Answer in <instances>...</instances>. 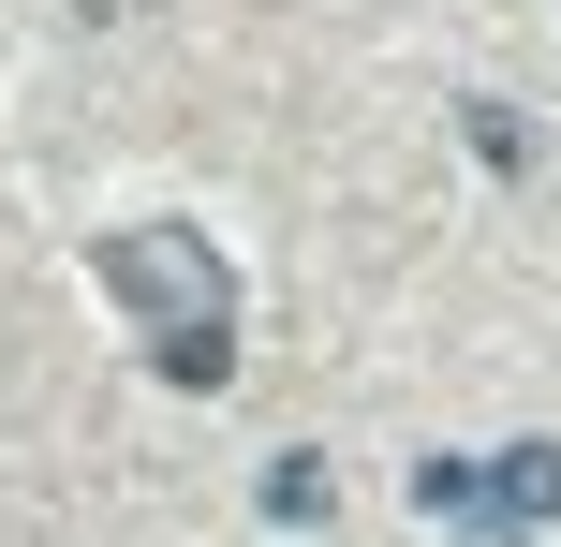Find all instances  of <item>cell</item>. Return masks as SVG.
Instances as JSON below:
<instances>
[{"label":"cell","instance_id":"6da1fadb","mask_svg":"<svg viewBox=\"0 0 561 547\" xmlns=\"http://www.w3.org/2000/svg\"><path fill=\"white\" fill-rule=\"evenodd\" d=\"M89 266H104V296H118V311L148 326V341H163V371H178V385H222V326H237V266L207 252L193 223H118V237H104V252H89Z\"/></svg>","mask_w":561,"mask_h":547},{"label":"cell","instance_id":"7a4b0ae2","mask_svg":"<svg viewBox=\"0 0 561 547\" xmlns=\"http://www.w3.org/2000/svg\"><path fill=\"white\" fill-rule=\"evenodd\" d=\"M488 518L517 547H533V518H561V444H503V459H488Z\"/></svg>","mask_w":561,"mask_h":547},{"label":"cell","instance_id":"3957f363","mask_svg":"<svg viewBox=\"0 0 561 547\" xmlns=\"http://www.w3.org/2000/svg\"><path fill=\"white\" fill-rule=\"evenodd\" d=\"M266 518H325V459H280L266 474Z\"/></svg>","mask_w":561,"mask_h":547}]
</instances>
